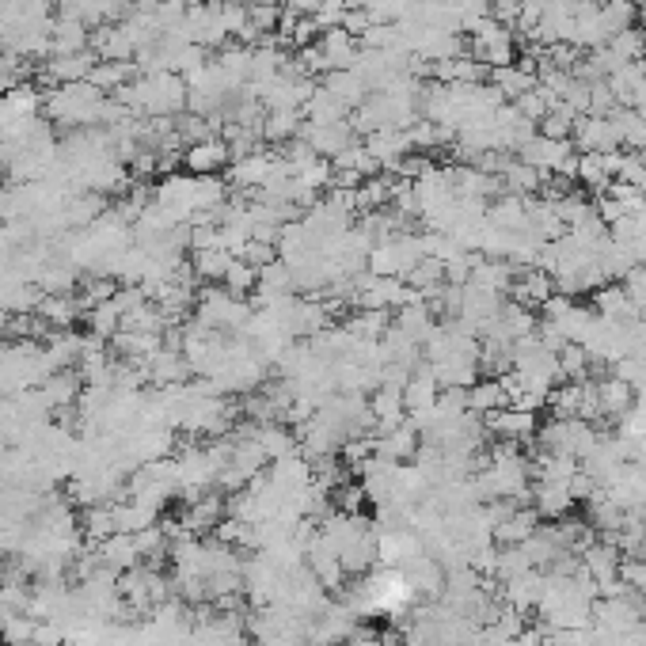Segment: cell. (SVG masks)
<instances>
[{"label":"cell","mask_w":646,"mask_h":646,"mask_svg":"<svg viewBox=\"0 0 646 646\" xmlns=\"http://www.w3.org/2000/svg\"><path fill=\"white\" fill-rule=\"evenodd\" d=\"M122 107L133 114H152V118H168L187 107V80L179 73H149L122 88Z\"/></svg>","instance_id":"obj_1"},{"label":"cell","mask_w":646,"mask_h":646,"mask_svg":"<svg viewBox=\"0 0 646 646\" xmlns=\"http://www.w3.org/2000/svg\"><path fill=\"white\" fill-rule=\"evenodd\" d=\"M107 107H111V99L99 92L95 84L88 80H76V84H57L50 99H46V111L54 122L61 126H80V130H88L95 122H107Z\"/></svg>","instance_id":"obj_2"},{"label":"cell","mask_w":646,"mask_h":646,"mask_svg":"<svg viewBox=\"0 0 646 646\" xmlns=\"http://www.w3.org/2000/svg\"><path fill=\"white\" fill-rule=\"evenodd\" d=\"M574 149L578 152H616L620 149V133L608 118H597V114H578L574 122V133H570Z\"/></svg>","instance_id":"obj_3"},{"label":"cell","mask_w":646,"mask_h":646,"mask_svg":"<svg viewBox=\"0 0 646 646\" xmlns=\"http://www.w3.org/2000/svg\"><path fill=\"white\" fill-rule=\"evenodd\" d=\"M323 57V73H335V69H354L361 54V42L346 27H331L323 31V38L316 42Z\"/></svg>","instance_id":"obj_4"},{"label":"cell","mask_w":646,"mask_h":646,"mask_svg":"<svg viewBox=\"0 0 646 646\" xmlns=\"http://www.w3.org/2000/svg\"><path fill=\"white\" fill-rule=\"evenodd\" d=\"M232 160V149H228L221 137H206V141H194L187 152H183V164L194 175H217Z\"/></svg>","instance_id":"obj_5"},{"label":"cell","mask_w":646,"mask_h":646,"mask_svg":"<svg viewBox=\"0 0 646 646\" xmlns=\"http://www.w3.org/2000/svg\"><path fill=\"white\" fill-rule=\"evenodd\" d=\"M536 411H517V407H502V411H494L487 415V434H498L506 437V441H529L536 437Z\"/></svg>","instance_id":"obj_6"},{"label":"cell","mask_w":646,"mask_h":646,"mask_svg":"<svg viewBox=\"0 0 646 646\" xmlns=\"http://www.w3.org/2000/svg\"><path fill=\"white\" fill-rule=\"evenodd\" d=\"M540 597H544V574L540 570H525V574H517V578H510L506 582V605L513 608V612H532V608H540Z\"/></svg>","instance_id":"obj_7"},{"label":"cell","mask_w":646,"mask_h":646,"mask_svg":"<svg viewBox=\"0 0 646 646\" xmlns=\"http://www.w3.org/2000/svg\"><path fill=\"white\" fill-rule=\"evenodd\" d=\"M513 301L525 304V308H540L544 301H551L559 289H555V278H551L548 270H525L517 282H513Z\"/></svg>","instance_id":"obj_8"},{"label":"cell","mask_w":646,"mask_h":646,"mask_svg":"<svg viewBox=\"0 0 646 646\" xmlns=\"http://www.w3.org/2000/svg\"><path fill=\"white\" fill-rule=\"evenodd\" d=\"M597 407H601V415L624 418L635 407V388L620 377L597 380Z\"/></svg>","instance_id":"obj_9"},{"label":"cell","mask_w":646,"mask_h":646,"mask_svg":"<svg viewBox=\"0 0 646 646\" xmlns=\"http://www.w3.org/2000/svg\"><path fill=\"white\" fill-rule=\"evenodd\" d=\"M84 46H88V23H84V19H73V16L54 19V31H50V54L54 57L80 54Z\"/></svg>","instance_id":"obj_10"},{"label":"cell","mask_w":646,"mask_h":646,"mask_svg":"<svg viewBox=\"0 0 646 646\" xmlns=\"http://www.w3.org/2000/svg\"><path fill=\"white\" fill-rule=\"evenodd\" d=\"M574 506V494H570V483H536V513L548 517V521H563Z\"/></svg>","instance_id":"obj_11"},{"label":"cell","mask_w":646,"mask_h":646,"mask_svg":"<svg viewBox=\"0 0 646 646\" xmlns=\"http://www.w3.org/2000/svg\"><path fill=\"white\" fill-rule=\"evenodd\" d=\"M540 529V513L536 510H513L502 525H494V540L498 544H506V548H517V544H525L529 536H536Z\"/></svg>","instance_id":"obj_12"},{"label":"cell","mask_w":646,"mask_h":646,"mask_svg":"<svg viewBox=\"0 0 646 646\" xmlns=\"http://www.w3.org/2000/svg\"><path fill=\"white\" fill-rule=\"evenodd\" d=\"M510 407V396H506V384L502 380H475L468 388V411L472 415H494Z\"/></svg>","instance_id":"obj_13"},{"label":"cell","mask_w":646,"mask_h":646,"mask_svg":"<svg viewBox=\"0 0 646 646\" xmlns=\"http://www.w3.org/2000/svg\"><path fill=\"white\" fill-rule=\"evenodd\" d=\"M301 111H304V122H320V126L323 122H346L350 118V107L339 103L327 88H316V92L308 95V103H304Z\"/></svg>","instance_id":"obj_14"},{"label":"cell","mask_w":646,"mask_h":646,"mask_svg":"<svg viewBox=\"0 0 646 646\" xmlns=\"http://www.w3.org/2000/svg\"><path fill=\"white\" fill-rule=\"evenodd\" d=\"M133 61H95L92 76H88V84H95L99 92H122L126 84H133Z\"/></svg>","instance_id":"obj_15"},{"label":"cell","mask_w":646,"mask_h":646,"mask_svg":"<svg viewBox=\"0 0 646 646\" xmlns=\"http://www.w3.org/2000/svg\"><path fill=\"white\" fill-rule=\"evenodd\" d=\"M95 69V57H88L84 50L80 54H61L46 65V76L57 80V84H76V80H88Z\"/></svg>","instance_id":"obj_16"},{"label":"cell","mask_w":646,"mask_h":646,"mask_svg":"<svg viewBox=\"0 0 646 646\" xmlns=\"http://www.w3.org/2000/svg\"><path fill=\"white\" fill-rule=\"evenodd\" d=\"M502 183H506V190L517 194V198H529V194H536V190L544 187V171L529 168L525 160H506Z\"/></svg>","instance_id":"obj_17"},{"label":"cell","mask_w":646,"mask_h":646,"mask_svg":"<svg viewBox=\"0 0 646 646\" xmlns=\"http://www.w3.org/2000/svg\"><path fill=\"white\" fill-rule=\"evenodd\" d=\"M608 50L620 57V61H639V57H643V50H646V31H639V27H627V31H620V35H612Z\"/></svg>","instance_id":"obj_18"},{"label":"cell","mask_w":646,"mask_h":646,"mask_svg":"<svg viewBox=\"0 0 646 646\" xmlns=\"http://www.w3.org/2000/svg\"><path fill=\"white\" fill-rule=\"evenodd\" d=\"M586 365H589V354L578 346V342H567L559 350V384L563 380H582L586 377Z\"/></svg>","instance_id":"obj_19"},{"label":"cell","mask_w":646,"mask_h":646,"mask_svg":"<svg viewBox=\"0 0 646 646\" xmlns=\"http://www.w3.org/2000/svg\"><path fill=\"white\" fill-rule=\"evenodd\" d=\"M555 103H559V99H555V95H551V92H544V88L536 84V88H532V92L521 95V99H517L513 107H517V111L525 114L529 122H540V118H544V114H548L551 107H555Z\"/></svg>","instance_id":"obj_20"},{"label":"cell","mask_w":646,"mask_h":646,"mask_svg":"<svg viewBox=\"0 0 646 646\" xmlns=\"http://www.w3.org/2000/svg\"><path fill=\"white\" fill-rule=\"evenodd\" d=\"M491 16L498 19V23L513 27V23L521 19V0H491Z\"/></svg>","instance_id":"obj_21"},{"label":"cell","mask_w":646,"mask_h":646,"mask_svg":"<svg viewBox=\"0 0 646 646\" xmlns=\"http://www.w3.org/2000/svg\"><path fill=\"white\" fill-rule=\"evenodd\" d=\"M639 612H643V624H646V601H643V605H639Z\"/></svg>","instance_id":"obj_22"}]
</instances>
